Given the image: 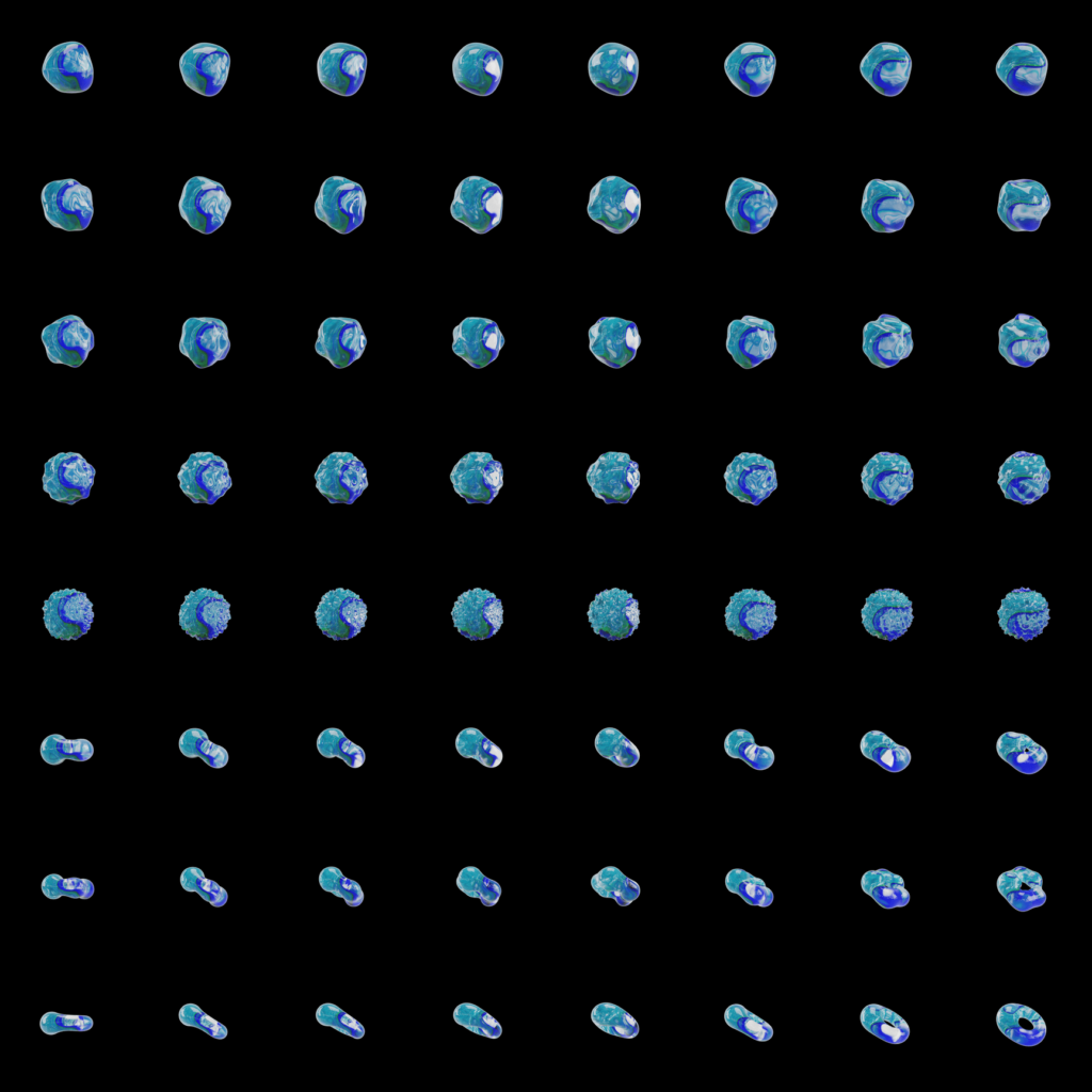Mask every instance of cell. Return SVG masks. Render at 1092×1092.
Wrapping results in <instances>:
<instances>
[{
	"mask_svg": "<svg viewBox=\"0 0 1092 1092\" xmlns=\"http://www.w3.org/2000/svg\"><path fill=\"white\" fill-rule=\"evenodd\" d=\"M587 211L591 220L610 232L622 234L640 216V192L622 177L607 176L591 190Z\"/></svg>",
	"mask_w": 1092,
	"mask_h": 1092,
	"instance_id": "obj_1",
	"label": "cell"
},
{
	"mask_svg": "<svg viewBox=\"0 0 1092 1092\" xmlns=\"http://www.w3.org/2000/svg\"><path fill=\"white\" fill-rule=\"evenodd\" d=\"M502 204L498 184L481 176H469L455 189L450 213L472 231L486 234L500 223Z\"/></svg>",
	"mask_w": 1092,
	"mask_h": 1092,
	"instance_id": "obj_2",
	"label": "cell"
},
{
	"mask_svg": "<svg viewBox=\"0 0 1092 1092\" xmlns=\"http://www.w3.org/2000/svg\"><path fill=\"white\" fill-rule=\"evenodd\" d=\"M365 209L366 195L362 186L342 176L325 179L315 202L316 216L342 235L360 226Z\"/></svg>",
	"mask_w": 1092,
	"mask_h": 1092,
	"instance_id": "obj_3",
	"label": "cell"
},
{
	"mask_svg": "<svg viewBox=\"0 0 1092 1092\" xmlns=\"http://www.w3.org/2000/svg\"><path fill=\"white\" fill-rule=\"evenodd\" d=\"M914 205L905 184L876 178L864 190L861 212L872 230L890 234L904 226Z\"/></svg>",
	"mask_w": 1092,
	"mask_h": 1092,
	"instance_id": "obj_4",
	"label": "cell"
},
{
	"mask_svg": "<svg viewBox=\"0 0 1092 1092\" xmlns=\"http://www.w3.org/2000/svg\"><path fill=\"white\" fill-rule=\"evenodd\" d=\"M230 206L224 187L204 176H194L184 183L178 203L181 218L191 228L205 235L223 225Z\"/></svg>",
	"mask_w": 1092,
	"mask_h": 1092,
	"instance_id": "obj_5",
	"label": "cell"
},
{
	"mask_svg": "<svg viewBox=\"0 0 1092 1092\" xmlns=\"http://www.w3.org/2000/svg\"><path fill=\"white\" fill-rule=\"evenodd\" d=\"M1049 209V195L1044 186L1035 180H1009L1000 189L998 218L1013 231L1037 230Z\"/></svg>",
	"mask_w": 1092,
	"mask_h": 1092,
	"instance_id": "obj_6",
	"label": "cell"
},
{
	"mask_svg": "<svg viewBox=\"0 0 1092 1092\" xmlns=\"http://www.w3.org/2000/svg\"><path fill=\"white\" fill-rule=\"evenodd\" d=\"M41 200L46 220L55 228L84 230L93 218L91 190L73 178L47 183L42 190Z\"/></svg>",
	"mask_w": 1092,
	"mask_h": 1092,
	"instance_id": "obj_7",
	"label": "cell"
},
{
	"mask_svg": "<svg viewBox=\"0 0 1092 1092\" xmlns=\"http://www.w3.org/2000/svg\"><path fill=\"white\" fill-rule=\"evenodd\" d=\"M776 207L774 193L762 182L739 177L728 188L725 210L739 231L757 234L764 230Z\"/></svg>",
	"mask_w": 1092,
	"mask_h": 1092,
	"instance_id": "obj_8",
	"label": "cell"
},
{
	"mask_svg": "<svg viewBox=\"0 0 1092 1092\" xmlns=\"http://www.w3.org/2000/svg\"><path fill=\"white\" fill-rule=\"evenodd\" d=\"M503 69L501 53L483 43L465 45L453 59L452 74L456 84L477 96H489L499 85Z\"/></svg>",
	"mask_w": 1092,
	"mask_h": 1092,
	"instance_id": "obj_9",
	"label": "cell"
},
{
	"mask_svg": "<svg viewBox=\"0 0 1092 1092\" xmlns=\"http://www.w3.org/2000/svg\"><path fill=\"white\" fill-rule=\"evenodd\" d=\"M367 68L366 53L347 43L328 45L319 55L317 74L320 83L330 92L349 97L363 85Z\"/></svg>",
	"mask_w": 1092,
	"mask_h": 1092,
	"instance_id": "obj_10",
	"label": "cell"
},
{
	"mask_svg": "<svg viewBox=\"0 0 1092 1092\" xmlns=\"http://www.w3.org/2000/svg\"><path fill=\"white\" fill-rule=\"evenodd\" d=\"M588 73L597 89L613 96H625L638 80V57L625 45L606 43L591 55Z\"/></svg>",
	"mask_w": 1092,
	"mask_h": 1092,
	"instance_id": "obj_11",
	"label": "cell"
},
{
	"mask_svg": "<svg viewBox=\"0 0 1092 1092\" xmlns=\"http://www.w3.org/2000/svg\"><path fill=\"white\" fill-rule=\"evenodd\" d=\"M230 67V57L225 48L212 43H197L190 47L179 60L183 82L195 93L212 97L224 87Z\"/></svg>",
	"mask_w": 1092,
	"mask_h": 1092,
	"instance_id": "obj_12",
	"label": "cell"
},
{
	"mask_svg": "<svg viewBox=\"0 0 1092 1092\" xmlns=\"http://www.w3.org/2000/svg\"><path fill=\"white\" fill-rule=\"evenodd\" d=\"M776 59L767 46L746 42L725 59L724 70L732 84L751 97L761 96L770 86Z\"/></svg>",
	"mask_w": 1092,
	"mask_h": 1092,
	"instance_id": "obj_13",
	"label": "cell"
},
{
	"mask_svg": "<svg viewBox=\"0 0 1092 1092\" xmlns=\"http://www.w3.org/2000/svg\"><path fill=\"white\" fill-rule=\"evenodd\" d=\"M45 80L61 93H82L94 80V68L87 49L79 42H65L52 47L42 66Z\"/></svg>",
	"mask_w": 1092,
	"mask_h": 1092,
	"instance_id": "obj_14",
	"label": "cell"
},
{
	"mask_svg": "<svg viewBox=\"0 0 1092 1092\" xmlns=\"http://www.w3.org/2000/svg\"><path fill=\"white\" fill-rule=\"evenodd\" d=\"M911 68L908 51L890 42L874 45L860 64L862 77L879 94L887 97H895L905 89Z\"/></svg>",
	"mask_w": 1092,
	"mask_h": 1092,
	"instance_id": "obj_15",
	"label": "cell"
},
{
	"mask_svg": "<svg viewBox=\"0 0 1092 1092\" xmlns=\"http://www.w3.org/2000/svg\"><path fill=\"white\" fill-rule=\"evenodd\" d=\"M1047 59L1043 51L1030 43H1015L999 58L996 75L1013 93L1032 96L1044 84L1047 74Z\"/></svg>",
	"mask_w": 1092,
	"mask_h": 1092,
	"instance_id": "obj_16",
	"label": "cell"
},
{
	"mask_svg": "<svg viewBox=\"0 0 1092 1092\" xmlns=\"http://www.w3.org/2000/svg\"><path fill=\"white\" fill-rule=\"evenodd\" d=\"M724 479L730 495L754 505L768 498L777 486L773 462L758 453L742 452L735 456Z\"/></svg>",
	"mask_w": 1092,
	"mask_h": 1092,
	"instance_id": "obj_17",
	"label": "cell"
},
{
	"mask_svg": "<svg viewBox=\"0 0 1092 1092\" xmlns=\"http://www.w3.org/2000/svg\"><path fill=\"white\" fill-rule=\"evenodd\" d=\"M910 326L892 315H881L863 331V351L873 365L889 368L906 358L913 350Z\"/></svg>",
	"mask_w": 1092,
	"mask_h": 1092,
	"instance_id": "obj_18",
	"label": "cell"
},
{
	"mask_svg": "<svg viewBox=\"0 0 1092 1092\" xmlns=\"http://www.w3.org/2000/svg\"><path fill=\"white\" fill-rule=\"evenodd\" d=\"M998 350L1011 365L1030 367L1049 350L1047 331L1034 317L1018 314L999 330Z\"/></svg>",
	"mask_w": 1092,
	"mask_h": 1092,
	"instance_id": "obj_19",
	"label": "cell"
},
{
	"mask_svg": "<svg viewBox=\"0 0 1092 1092\" xmlns=\"http://www.w3.org/2000/svg\"><path fill=\"white\" fill-rule=\"evenodd\" d=\"M49 360L73 368L81 366L95 346L92 330L76 315L64 316L42 331Z\"/></svg>",
	"mask_w": 1092,
	"mask_h": 1092,
	"instance_id": "obj_20",
	"label": "cell"
},
{
	"mask_svg": "<svg viewBox=\"0 0 1092 1092\" xmlns=\"http://www.w3.org/2000/svg\"><path fill=\"white\" fill-rule=\"evenodd\" d=\"M776 349L774 326L768 320L744 316L727 326L726 350L742 368L751 369L772 357Z\"/></svg>",
	"mask_w": 1092,
	"mask_h": 1092,
	"instance_id": "obj_21",
	"label": "cell"
},
{
	"mask_svg": "<svg viewBox=\"0 0 1092 1092\" xmlns=\"http://www.w3.org/2000/svg\"><path fill=\"white\" fill-rule=\"evenodd\" d=\"M317 488L332 503H352L368 485L363 463L350 452H333L319 465Z\"/></svg>",
	"mask_w": 1092,
	"mask_h": 1092,
	"instance_id": "obj_22",
	"label": "cell"
},
{
	"mask_svg": "<svg viewBox=\"0 0 1092 1092\" xmlns=\"http://www.w3.org/2000/svg\"><path fill=\"white\" fill-rule=\"evenodd\" d=\"M230 349L226 324L211 317H193L182 325L179 351L199 369L224 359Z\"/></svg>",
	"mask_w": 1092,
	"mask_h": 1092,
	"instance_id": "obj_23",
	"label": "cell"
},
{
	"mask_svg": "<svg viewBox=\"0 0 1092 1092\" xmlns=\"http://www.w3.org/2000/svg\"><path fill=\"white\" fill-rule=\"evenodd\" d=\"M367 620L363 599L350 590L338 588L325 593L316 610L320 630L333 640H349L360 632Z\"/></svg>",
	"mask_w": 1092,
	"mask_h": 1092,
	"instance_id": "obj_24",
	"label": "cell"
},
{
	"mask_svg": "<svg viewBox=\"0 0 1092 1092\" xmlns=\"http://www.w3.org/2000/svg\"><path fill=\"white\" fill-rule=\"evenodd\" d=\"M775 609V601L764 591L744 589L729 599L725 609L726 627L735 636L757 640L773 628Z\"/></svg>",
	"mask_w": 1092,
	"mask_h": 1092,
	"instance_id": "obj_25",
	"label": "cell"
},
{
	"mask_svg": "<svg viewBox=\"0 0 1092 1092\" xmlns=\"http://www.w3.org/2000/svg\"><path fill=\"white\" fill-rule=\"evenodd\" d=\"M862 483L870 498L894 504L912 489L913 472L904 456L880 452L864 466Z\"/></svg>",
	"mask_w": 1092,
	"mask_h": 1092,
	"instance_id": "obj_26",
	"label": "cell"
},
{
	"mask_svg": "<svg viewBox=\"0 0 1092 1092\" xmlns=\"http://www.w3.org/2000/svg\"><path fill=\"white\" fill-rule=\"evenodd\" d=\"M590 350L603 364L621 368L632 360L641 343L637 325L617 317L600 318L589 331Z\"/></svg>",
	"mask_w": 1092,
	"mask_h": 1092,
	"instance_id": "obj_27",
	"label": "cell"
},
{
	"mask_svg": "<svg viewBox=\"0 0 1092 1092\" xmlns=\"http://www.w3.org/2000/svg\"><path fill=\"white\" fill-rule=\"evenodd\" d=\"M366 343V335L357 320L331 317L320 324L315 349L334 367L341 369L362 356Z\"/></svg>",
	"mask_w": 1092,
	"mask_h": 1092,
	"instance_id": "obj_28",
	"label": "cell"
},
{
	"mask_svg": "<svg viewBox=\"0 0 1092 1092\" xmlns=\"http://www.w3.org/2000/svg\"><path fill=\"white\" fill-rule=\"evenodd\" d=\"M913 620L910 600L890 589L871 594L862 609L866 630L878 638L892 641L903 635Z\"/></svg>",
	"mask_w": 1092,
	"mask_h": 1092,
	"instance_id": "obj_29",
	"label": "cell"
},
{
	"mask_svg": "<svg viewBox=\"0 0 1092 1092\" xmlns=\"http://www.w3.org/2000/svg\"><path fill=\"white\" fill-rule=\"evenodd\" d=\"M998 483L1006 497L1030 503L1047 489L1049 471L1044 459L1038 454L1016 452L1001 466Z\"/></svg>",
	"mask_w": 1092,
	"mask_h": 1092,
	"instance_id": "obj_30",
	"label": "cell"
},
{
	"mask_svg": "<svg viewBox=\"0 0 1092 1092\" xmlns=\"http://www.w3.org/2000/svg\"><path fill=\"white\" fill-rule=\"evenodd\" d=\"M503 344L504 338L491 319L469 317L453 331V352L473 368L489 365Z\"/></svg>",
	"mask_w": 1092,
	"mask_h": 1092,
	"instance_id": "obj_31",
	"label": "cell"
},
{
	"mask_svg": "<svg viewBox=\"0 0 1092 1092\" xmlns=\"http://www.w3.org/2000/svg\"><path fill=\"white\" fill-rule=\"evenodd\" d=\"M998 614L1003 631L1025 641L1040 635L1049 620L1043 596L1023 589L1006 596Z\"/></svg>",
	"mask_w": 1092,
	"mask_h": 1092,
	"instance_id": "obj_32",
	"label": "cell"
},
{
	"mask_svg": "<svg viewBox=\"0 0 1092 1092\" xmlns=\"http://www.w3.org/2000/svg\"><path fill=\"white\" fill-rule=\"evenodd\" d=\"M180 472L195 476L198 486L190 495L195 501L212 503L231 485L225 461L210 452L192 454Z\"/></svg>",
	"mask_w": 1092,
	"mask_h": 1092,
	"instance_id": "obj_33",
	"label": "cell"
},
{
	"mask_svg": "<svg viewBox=\"0 0 1092 1092\" xmlns=\"http://www.w3.org/2000/svg\"><path fill=\"white\" fill-rule=\"evenodd\" d=\"M46 472L61 476V480H53L50 491L61 484V489L53 497L59 500L63 488H67L65 501H74L83 498L86 489L92 484L95 473L93 467L77 453H60L49 460Z\"/></svg>",
	"mask_w": 1092,
	"mask_h": 1092,
	"instance_id": "obj_34",
	"label": "cell"
},
{
	"mask_svg": "<svg viewBox=\"0 0 1092 1092\" xmlns=\"http://www.w3.org/2000/svg\"><path fill=\"white\" fill-rule=\"evenodd\" d=\"M997 888L1011 906L1022 912L1043 905L1046 899L1042 877L1022 866L1001 873Z\"/></svg>",
	"mask_w": 1092,
	"mask_h": 1092,
	"instance_id": "obj_35",
	"label": "cell"
},
{
	"mask_svg": "<svg viewBox=\"0 0 1092 1092\" xmlns=\"http://www.w3.org/2000/svg\"><path fill=\"white\" fill-rule=\"evenodd\" d=\"M1000 1031L1011 1041L1033 1046L1042 1042L1046 1027L1043 1018L1034 1010L1018 1003L1001 1007L996 1017Z\"/></svg>",
	"mask_w": 1092,
	"mask_h": 1092,
	"instance_id": "obj_36",
	"label": "cell"
},
{
	"mask_svg": "<svg viewBox=\"0 0 1092 1092\" xmlns=\"http://www.w3.org/2000/svg\"><path fill=\"white\" fill-rule=\"evenodd\" d=\"M57 597L60 603L58 610L61 611L59 619L46 621V626L51 636L61 640H75L86 633L92 621V608L86 596L82 593Z\"/></svg>",
	"mask_w": 1092,
	"mask_h": 1092,
	"instance_id": "obj_37",
	"label": "cell"
},
{
	"mask_svg": "<svg viewBox=\"0 0 1092 1092\" xmlns=\"http://www.w3.org/2000/svg\"><path fill=\"white\" fill-rule=\"evenodd\" d=\"M996 751L1002 760L1024 774L1039 772L1047 761L1044 748L1021 733L1002 734L997 740Z\"/></svg>",
	"mask_w": 1092,
	"mask_h": 1092,
	"instance_id": "obj_38",
	"label": "cell"
},
{
	"mask_svg": "<svg viewBox=\"0 0 1092 1092\" xmlns=\"http://www.w3.org/2000/svg\"><path fill=\"white\" fill-rule=\"evenodd\" d=\"M200 608L197 619L180 623L191 637L198 640H211L222 633L230 619L229 604L216 592L200 590Z\"/></svg>",
	"mask_w": 1092,
	"mask_h": 1092,
	"instance_id": "obj_39",
	"label": "cell"
},
{
	"mask_svg": "<svg viewBox=\"0 0 1092 1092\" xmlns=\"http://www.w3.org/2000/svg\"><path fill=\"white\" fill-rule=\"evenodd\" d=\"M862 754L888 772L904 770L911 761L910 751L880 730L866 733L860 743Z\"/></svg>",
	"mask_w": 1092,
	"mask_h": 1092,
	"instance_id": "obj_40",
	"label": "cell"
},
{
	"mask_svg": "<svg viewBox=\"0 0 1092 1092\" xmlns=\"http://www.w3.org/2000/svg\"><path fill=\"white\" fill-rule=\"evenodd\" d=\"M861 886L868 896L885 909L904 906L910 899L902 878L886 869L867 871L862 877Z\"/></svg>",
	"mask_w": 1092,
	"mask_h": 1092,
	"instance_id": "obj_41",
	"label": "cell"
},
{
	"mask_svg": "<svg viewBox=\"0 0 1092 1092\" xmlns=\"http://www.w3.org/2000/svg\"><path fill=\"white\" fill-rule=\"evenodd\" d=\"M863 1027L877 1038L893 1044H900L909 1037L906 1022L892 1010L871 1003L861 1012Z\"/></svg>",
	"mask_w": 1092,
	"mask_h": 1092,
	"instance_id": "obj_42",
	"label": "cell"
},
{
	"mask_svg": "<svg viewBox=\"0 0 1092 1092\" xmlns=\"http://www.w3.org/2000/svg\"><path fill=\"white\" fill-rule=\"evenodd\" d=\"M724 750L729 757L741 759L755 770H767L774 762V752L758 745L746 729L730 732L724 740Z\"/></svg>",
	"mask_w": 1092,
	"mask_h": 1092,
	"instance_id": "obj_43",
	"label": "cell"
},
{
	"mask_svg": "<svg viewBox=\"0 0 1092 1092\" xmlns=\"http://www.w3.org/2000/svg\"><path fill=\"white\" fill-rule=\"evenodd\" d=\"M593 889L604 898H611L621 906H627L640 896V886L627 878L619 868L608 866L591 879Z\"/></svg>",
	"mask_w": 1092,
	"mask_h": 1092,
	"instance_id": "obj_44",
	"label": "cell"
},
{
	"mask_svg": "<svg viewBox=\"0 0 1092 1092\" xmlns=\"http://www.w3.org/2000/svg\"><path fill=\"white\" fill-rule=\"evenodd\" d=\"M455 749L462 757L473 758L487 768L498 767L503 758L500 748L475 727L464 728L457 734Z\"/></svg>",
	"mask_w": 1092,
	"mask_h": 1092,
	"instance_id": "obj_45",
	"label": "cell"
},
{
	"mask_svg": "<svg viewBox=\"0 0 1092 1092\" xmlns=\"http://www.w3.org/2000/svg\"><path fill=\"white\" fill-rule=\"evenodd\" d=\"M597 753L619 767L630 768L638 764V748L614 727L603 728L595 737Z\"/></svg>",
	"mask_w": 1092,
	"mask_h": 1092,
	"instance_id": "obj_46",
	"label": "cell"
},
{
	"mask_svg": "<svg viewBox=\"0 0 1092 1092\" xmlns=\"http://www.w3.org/2000/svg\"><path fill=\"white\" fill-rule=\"evenodd\" d=\"M94 754L93 744L86 739H66L59 734L47 736L41 744V756L49 765L57 766L66 759L85 761Z\"/></svg>",
	"mask_w": 1092,
	"mask_h": 1092,
	"instance_id": "obj_47",
	"label": "cell"
},
{
	"mask_svg": "<svg viewBox=\"0 0 1092 1092\" xmlns=\"http://www.w3.org/2000/svg\"><path fill=\"white\" fill-rule=\"evenodd\" d=\"M179 751L188 758H202L208 766L220 769L228 762L227 751L208 738V735L200 728H189L183 732L178 741Z\"/></svg>",
	"mask_w": 1092,
	"mask_h": 1092,
	"instance_id": "obj_48",
	"label": "cell"
},
{
	"mask_svg": "<svg viewBox=\"0 0 1092 1092\" xmlns=\"http://www.w3.org/2000/svg\"><path fill=\"white\" fill-rule=\"evenodd\" d=\"M725 886L728 892L753 906L767 908L774 900L773 892L761 879L740 868L727 872Z\"/></svg>",
	"mask_w": 1092,
	"mask_h": 1092,
	"instance_id": "obj_49",
	"label": "cell"
},
{
	"mask_svg": "<svg viewBox=\"0 0 1092 1092\" xmlns=\"http://www.w3.org/2000/svg\"><path fill=\"white\" fill-rule=\"evenodd\" d=\"M317 749L323 757H338L351 768H359L366 760V754L363 748L349 740L346 735L336 727L325 728L319 734L317 739Z\"/></svg>",
	"mask_w": 1092,
	"mask_h": 1092,
	"instance_id": "obj_50",
	"label": "cell"
},
{
	"mask_svg": "<svg viewBox=\"0 0 1092 1092\" xmlns=\"http://www.w3.org/2000/svg\"><path fill=\"white\" fill-rule=\"evenodd\" d=\"M594 1025L606 1033L632 1039L639 1033L637 1021L621 1007L611 1002H601L591 1012Z\"/></svg>",
	"mask_w": 1092,
	"mask_h": 1092,
	"instance_id": "obj_51",
	"label": "cell"
},
{
	"mask_svg": "<svg viewBox=\"0 0 1092 1092\" xmlns=\"http://www.w3.org/2000/svg\"><path fill=\"white\" fill-rule=\"evenodd\" d=\"M456 885L465 895L480 899L485 906L495 905L501 895L500 885L473 866L465 867L460 871Z\"/></svg>",
	"mask_w": 1092,
	"mask_h": 1092,
	"instance_id": "obj_52",
	"label": "cell"
},
{
	"mask_svg": "<svg viewBox=\"0 0 1092 1092\" xmlns=\"http://www.w3.org/2000/svg\"><path fill=\"white\" fill-rule=\"evenodd\" d=\"M724 1021L730 1028L758 1042L769 1041L774 1033L770 1024L740 1003H733L726 1008Z\"/></svg>",
	"mask_w": 1092,
	"mask_h": 1092,
	"instance_id": "obj_53",
	"label": "cell"
},
{
	"mask_svg": "<svg viewBox=\"0 0 1092 1092\" xmlns=\"http://www.w3.org/2000/svg\"><path fill=\"white\" fill-rule=\"evenodd\" d=\"M453 1019L471 1032L489 1039H497L502 1033L500 1024L492 1015L470 1002L459 1005L453 1011Z\"/></svg>",
	"mask_w": 1092,
	"mask_h": 1092,
	"instance_id": "obj_54",
	"label": "cell"
},
{
	"mask_svg": "<svg viewBox=\"0 0 1092 1092\" xmlns=\"http://www.w3.org/2000/svg\"><path fill=\"white\" fill-rule=\"evenodd\" d=\"M41 888L43 894L48 899H59L60 897H69L73 899H90L95 892L94 884L82 878H67L64 879L60 874L51 873L45 877L42 881Z\"/></svg>",
	"mask_w": 1092,
	"mask_h": 1092,
	"instance_id": "obj_55",
	"label": "cell"
},
{
	"mask_svg": "<svg viewBox=\"0 0 1092 1092\" xmlns=\"http://www.w3.org/2000/svg\"><path fill=\"white\" fill-rule=\"evenodd\" d=\"M319 884L325 892L342 898L349 906L356 908L364 901V892L360 885L353 880L346 878L339 868L330 866L321 870Z\"/></svg>",
	"mask_w": 1092,
	"mask_h": 1092,
	"instance_id": "obj_56",
	"label": "cell"
},
{
	"mask_svg": "<svg viewBox=\"0 0 1092 1092\" xmlns=\"http://www.w3.org/2000/svg\"><path fill=\"white\" fill-rule=\"evenodd\" d=\"M180 884L184 890L197 893L214 908H221L227 902V892L216 882L207 879L197 867L186 868L180 874Z\"/></svg>",
	"mask_w": 1092,
	"mask_h": 1092,
	"instance_id": "obj_57",
	"label": "cell"
},
{
	"mask_svg": "<svg viewBox=\"0 0 1092 1092\" xmlns=\"http://www.w3.org/2000/svg\"><path fill=\"white\" fill-rule=\"evenodd\" d=\"M316 1019L320 1025L332 1027L354 1039H362L366 1032L363 1024L331 1002L318 1007Z\"/></svg>",
	"mask_w": 1092,
	"mask_h": 1092,
	"instance_id": "obj_58",
	"label": "cell"
},
{
	"mask_svg": "<svg viewBox=\"0 0 1092 1092\" xmlns=\"http://www.w3.org/2000/svg\"><path fill=\"white\" fill-rule=\"evenodd\" d=\"M93 1025V1019L87 1015L63 1014L53 1011L45 1013L39 1019L41 1030L48 1035L63 1031H87L92 1029Z\"/></svg>",
	"mask_w": 1092,
	"mask_h": 1092,
	"instance_id": "obj_59",
	"label": "cell"
},
{
	"mask_svg": "<svg viewBox=\"0 0 1092 1092\" xmlns=\"http://www.w3.org/2000/svg\"><path fill=\"white\" fill-rule=\"evenodd\" d=\"M178 1018L182 1025L200 1029L214 1039L223 1040L227 1037V1028L195 1003L183 1005L178 1012Z\"/></svg>",
	"mask_w": 1092,
	"mask_h": 1092,
	"instance_id": "obj_60",
	"label": "cell"
}]
</instances>
